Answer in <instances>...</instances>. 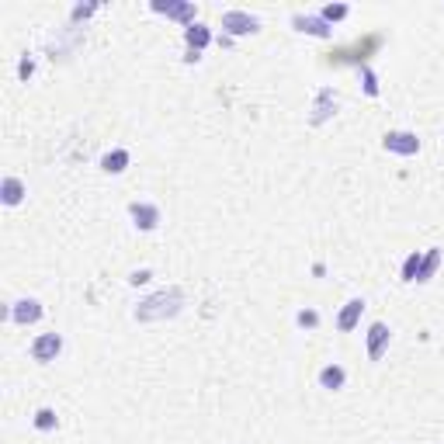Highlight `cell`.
Listing matches in <instances>:
<instances>
[{
	"mask_svg": "<svg viewBox=\"0 0 444 444\" xmlns=\"http://www.w3.org/2000/svg\"><path fill=\"white\" fill-rule=\"evenodd\" d=\"M385 347H389V326L371 323L368 326V358H371V361H382Z\"/></svg>",
	"mask_w": 444,
	"mask_h": 444,
	"instance_id": "30bf717a",
	"label": "cell"
},
{
	"mask_svg": "<svg viewBox=\"0 0 444 444\" xmlns=\"http://www.w3.org/2000/svg\"><path fill=\"white\" fill-rule=\"evenodd\" d=\"M181 309V288H170V292H160L153 299H146L139 309H136V320L150 323V320H163V316H174Z\"/></svg>",
	"mask_w": 444,
	"mask_h": 444,
	"instance_id": "6da1fadb",
	"label": "cell"
},
{
	"mask_svg": "<svg viewBox=\"0 0 444 444\" xmlns=\"http://www.w3.org/2000/svg\"><path fill=\"white\" fill-rule=\"evenodd\" d=\"M320 18L333 28V21H344V18H347V4H326L323 11H320Z\"/></svg>",
	"mask_w": 444,
	"mask_h": 444,
	"instance_id": "ac0fdd59",
	"label": "cell"
},
{
	"mask_svg": "<svg viewBox=\"0 0 444 444\" xmlns=\"http://www.w3.org/2000/svg\"><path fill=\"white\" fill-rule=\"evenodd\" d=\"M184 42H188V49H191V52H202L205 45L212 42V32H208V25L195 21L191 28H184Z\"/></svg>",
	"mask_w": 444,
	"mask_h": 444,
	"instance_id": "7c38bea8",
	"label": "cell"
},
{
	"mask_svg": "<svg viewBox=\"0 0 444 444\" xmlns=\"http://www.w3.org/2000/svg\"><path fill=\"white\" fill-rule=\"evenodd\" d=\"M128 160H132L128 150H112V153L101 157V170H104V174H121V170L128 167Z\"/></svg>",
	"mask_w": 444,
	"mask_h": 444,
	"instance_id": "5bb4252c",
	"label": "cell"
},
{
	"mask_svg": "<svg viewBox=\"0 0 444 444\" xmlns=\"http://www.w3.org/2000/svg\"><path fill=\"white\" fill-rule=\"evenodd\" d=\"M337 115V94H333V87H323V90H316V101H313V115H309V125H323L326 119H333Z\"/></svg>",
	"mask_w": 444,
	"mask_h": 444,
	"instance_id": "8992f818",
	"label": "cell"
},
{
	"mask_svg": "<svg viewBox=\"0 0 444 444\" xmlns=\"http://www.w3.org/2000/svg\"><path fill=\"white\" fill-rule=\"evenodd\" d=\"M253 32H260V21L253 14H246V11H226L222 14V35L240 39V35H253Z\"/></svg>",
	"mask_w": 444,
	"mask_h": 444,
	"instance_id": "7a4b0ae2",
	"label": "cell"
},
{
	"mask_svg": "<svg viewBox=\"0 0 444 444\" xmlns=\"http://www.w3.org/2000/svg\"><path fill=\"white\" fill-rule=\"evenodd\" d=\"M0 198H4V205H21V198H25V184H21L18 177H4Z\"/></svg>",
	"mask_w": 444,
	"mask_h": 444,
	"instance_id": "2e32d148",
	"label": "cell"
},
{
	"mask_svg": "<svg viewBox=\"0 0 444 444\" xmlns=\"http://www.w3.org/2000/svg\"><path fill=\"white\" fill-rule=\"evenodd\" d=\"M128 215L136 219V226L143 229V233H150V229H157L160 226V208L150 202H132L128 205Z\"/></svg>",
	"mask_w": 444,
	"mask_h": 444,
	"instance_id": "ba28073f",
	"label": "cell"
},
{
	"mask_svg": "<svg viewBox=\"0 0 444 444\" xmlns=\"http://www.w3.org/2000/svg\"><path fill=\"white\" fill-rule=\"evenodd\" d=\"M292 25H295L299 32H306V35H316V39H330V35H333V28L326 25L320 14H295Z\"/></svg>",
	"mask_w": 444,
	"mask_h": 444,
	"instance_id": "9c48e42d",
	"label": "cell"
},
{
	"mask_svg": "<svg viewBox=\"0 0 444 444\" xmlns=\"http://www.w3.org/2000/svg\"><path fill=\"white\" fill-rule=\"evenodd\" d=\"M438 268H441V250H438V246H431V250H427V257L420 260V275H416V282H431V278L438 275Z\"/></svg>",
	"mask_w": 444,
	"mask_h": 444,
	"instance_id": "9a60e30c",
	"label": "cell"
},
{
	"mask_svg": "<svg viewBox=\"0 0 444 444\" xmlns=\"http://www.w3.org/2000/svg\"><path fill=\"white\" fill-rule=\"evenodd\" d=\"M153 11H157V14H167V18H177L184 28H191V25H195V14H198L195 4H188V0H167V4H163V0H153Z\"/></svg>",
	"mask_w": 444,
	"mask_h": 444,
	"instance_id": "277c9868",
	"label": "cell"
},
{
	"mask_svg": "<svg viewBox=\"0 0 444 444\" xmlns=\"http://www.w3.org/2000/svg\"><path fill=\"white\" fill-rule=\"evenodd\" d=\"M233 42H236V39H229V35H219V45H222V49H233Z\"/></svg>",
	"mask_w": 444,
	"mask_h": 444,
	"instance_id": "d4e9b609",
	"label": "cell"
},
{
	"mask_svg": "<svg viewBox=\"0 0 444 444\" xmlns=\"http://www.w3.org/2000/svg\"><path fill=\"white\" fill-rule=\"evenodd\" d=\"M361 313H364V299H351V302L340 309V316H337V330H340V333H351L354 326L361 323Z\"/></svg>",
	"mask_w": 444,
	"mask_h": 444,
	"instance_id": "8fae6325",
	"label": "cell"
},
{
	"mask_svg": "<svg viewBox=\"0 0 444 444\" xmlns=\"http://www.w3.org/2000/svg\"><path fill=\"white\" fill-rule=\"evenodd\" d=\"M11 320L18 326H32L42 320V302L39 299H18L14 306H11Z\"/></svg>",
	"mask_w": 444,
	"mask_h": 444,
	"instance_id": "52a82bcc",
	"label": "cell"
},
{
	"mask_svg": "<svg viewBox=\"0 0 444 444\" xmlns=\"http://www.w3.org/2000/svg\"><path fill=\"white\" fill-rule=\"evenodd\" d=\"M94 11H97V4H77V7H73V21H83V18H90Z\"/></svg>",
	"mask_w": 444,
	"mask_h": 444,
	"instance_id": "603a6c76",
	"label": "cell"
},
{
	"mask_svg": "<svg viewBox=\"0 0 444 444\" xmlns=\"http://www.w3.org/2000/svg\"><path fill=\"white\" fill-rule=\"evenodd\" d=\"M420 260H424V257H420V250H413V253L406 257V260H403V275H400L403 282H416V275H420Z\"/></svg>",
	"mask_w": 444,
	"mask_h": 444,
	"instance_id": "e0dca14e",
	"label": "cell"
},
{
	"mask_svg": "<svg viewBox=\"0 0 444 444\" xmlns=\"http://www.w3.org/2000/svg\"><path fill=\"white\" fill-rule=\"evenodd\" d=\"M344 382H347V371H344L340 364H326V368H320V385H323V389L337 392V389H344Z\"/></svg>",
	"mask_w": 444,
	"mask_h": 444,
	"instance_id": "4fadbf2b",
	"label": "cell"
},
{
	"mask_svg": "<svg viewBox=\"0 0 444 444\" xmlns=\"http://www.w3.org/2000/svg\"><path fill=\"white\" fill-rule=\"evenodd\" d=\"M32 73H35V59H28V56H25V59L18 63V77H21V80H28Z\"/></svg>",
	"mask_w": 444,
	"mask_h": 444,
	"instance_id": "7402d4cb",
	"label": "cell"
},
{
	"mask_svg": "<svg viewBox=\"0 0 444 444\" xmlns=\"http://www.w3.org/2000/svg\"><path fill=\"white\" fill-rule=\"evenodd\" d=\"M361 80H364V94H368V97H378V77H375V70H371L368 63L361 66Z\"/></svg>",
	"mask_w": 444,
	"mask_h": 444,
	"instance_id": "d6986e66",
	"label": "cell"
},
{
	"mask_svg": "<svg viewBox=\"0 0 444 444\" xmlns=\"http://www.w3.org/2000/svg\"><path fill=\"white\" fill-rule=\"evenodd\" d=\"M295 323L302 326V330H316V326H320V313H316V309H302V313L295 316Z\"/></svg>",
	"mask_w": 444,
	"mask_h": 444,
	"instance_id": "44dd1931",
	"label": "cell"
},
{
	"mask_svg": "<svg viewBox=\"0 0 444 444\" xmlns=\"http://www.w3.org/2000/svg\"><path fill=\"white\" fill-rule=\"evenodd\" d=\"M59 351H63V337H59V333H42V337L32 340V358L42 361V364L56 361V358H59Z\"/></svg>",
	"mask_w": 444,
	"mask_h": 444,
	"instance_id": "5b68a950",
	"label": "cell"
},
{
	"mask_svg": "<svg viewBox=\"0 0 444 444\" xmlns=\"http://www.w3.org/2000/svg\"><path fill=\"white\" fill-rule=\"evenodd\" d=\"M382 146H385L389 153H396V157H416V153H420L416 132H385Z\"/></svg>",
	"mask_w": 444,
	"mask_h": 444,
	"instance_id": "3957f363",
	"label": "cell"
},
{
	"mask_svg": "<svg viewBox=\"0 0 444 444\" xmlns=\"http://www.w3.org/2000/svg\"><path fill=\"white\" fill-rule=\"evenodd\" d=\"M150 278H153V271H146V268H143V271H132V275H128V284H146Z\"/></svg>",
	"mask_w": 444,
	"mask_h": 444,
	"instance_id": "cb8c5ba5",
	"label": "cell"
},
{
	"mask_svg": "<svg viewBox=\"0 0 444 444\" xmlns=\"http://www.w3.org/2000/svg\"><path fill=\"white\" fill-rule=\"evenodd\" d=\"M35 427H39V431H52V427H56V409L42 406L39 413H35Z\"/></svg>",
	"mask_w": 444,
	"mask_h": 444,
	"instance_id": "ffe728a7",
	"label": "cell"
}]
</instances>
